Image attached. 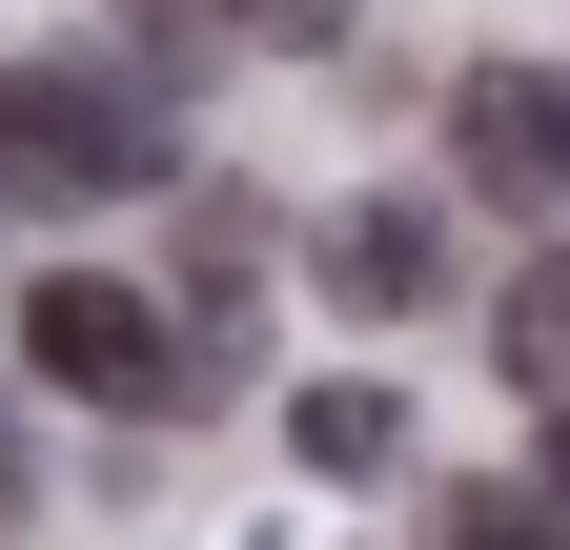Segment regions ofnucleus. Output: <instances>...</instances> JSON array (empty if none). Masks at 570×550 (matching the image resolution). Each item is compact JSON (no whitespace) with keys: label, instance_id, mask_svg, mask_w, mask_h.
Listing matches in <instances>:
<instances>
[{"label":"nucleus","instance_id":"1","mask_svg":"<svg viewBox=\"0 0 570 550\" xmlns=\"http://www.w3.org/2000/svg\"><path fill=\"white\" fill-rule=\"evenodd\" d=\"M142 184H184V82L164 61H102V41L0 61V204H142Z\"/></svg>","mask_w":570,"mask_h":550},{"label":"nucleus","instance_id":"2","mask_svg":"<svg viewBox=\"0 0 570 550\" xmlns=\"http://www.w3.org/2000/svg\"><path fill=\"white\" fill-rule=\"evenodd\" d=\"M21 367H41V387H82V407H164L204 347H184L142 286H102V265H41V286H21Z\"/></svg>","mask_w":570,"mask_h":550},{"label":"nucleus","instance_id":"3","mask_svg":"<svg viewBox=\"0 0 570 550\" xmlns=\"http://www.w3.org/2000/svg\"><path fill=\"white\" fill-rule=\"evenodd\" d=\"M449 164L489 204H570V61H469L449 82Z\"/></svg>","mask_w":570,"mask_h":550},{"label":"nucleus","instance_id":"4","mask_svg":"<svg viewBox=\"0 0 570 550\" xmlns=\"http://www.w3.org/2000/svg\"><path fill=\"white\" fill-rule=\"evenodd\" d=\"M428 286H449V225H428L407 184H387V204H346V225H326V306H346V326H407Z\"/></svg>","mask_w":570,"mask_h":550},{"label":"nucleus","instance_id":"5","mask_svg":"<svg viewBox=\"0 0 570 550\" xmlns=\"http://www.w3.org/2000/svg\"><path fill=\"white\" fill-rule=\"evenodd\" d=\"M285 449H306V469H326V490H367V469H407V407H387L367 367H326L306 407H285Z\"/></svg>","mask_w":570,"mask_h":550},{"label":"nucleus","instance_id":"6","mask_svg":"<svg viewBox=\"0 0 570 550\" xmlns=\"http://www.w3.org/2000/svg\"><path fill=\"white\" fill-rule=\"evenodd\" d=\"M489 367H510L530 407H570V245H550V265H510V306H489Z\"/></svg>","mask_w":570,"mask_h":550},{"label":"nucleus","instance_id":"7","mask_svg":"<svg viewBox=\"0 0 570 550\" xmlns=\"http://www.w3.org/2000/svg\"><path fill=\"white\" fill-rule=\"evenodd\" d=\"M245 41H346V0H225Z\"/></svg>","mask_w":570,"mask_h":550},{"label":"nucleus","instance_id":"8","mask_svg":"<svg viewBox=\"0 0 570 550\" xmlns=\"http://www.w3.org/2000/svg\"><path fill=\"white\" fill-rule=\"evenodd\" d=\"M530 490H550V530H570V407H550V449H530Z\"/></svg>","mask_w":570,"mask_h":550},{"label":"nucleus","instance_id":"9","mask_svg":"<svg viewBox=\"0 0 570 550\" xmlns=\"http://www.w3.org/2000/svg\"><path fill=\"white\" fill-rule=\"evenodd\" d=\"M21 490H41V469H21V407H0V530H21Z\"/></svg>","mask_w":570,"mask_h":550},{"label":"nucleus","instance_id":"10","mask_svg":"<svg viewBox=\"0 0 570 550\" xmlns=\"http://www.w3.org/2000/svg\"><path fill=\"white\" fill-rule=\"evenodd\" d=\"M122 21H164V41H204V21H225V0H122Z\"/></svg>","mask_w":570,"mask_h":550}]
</instances>
